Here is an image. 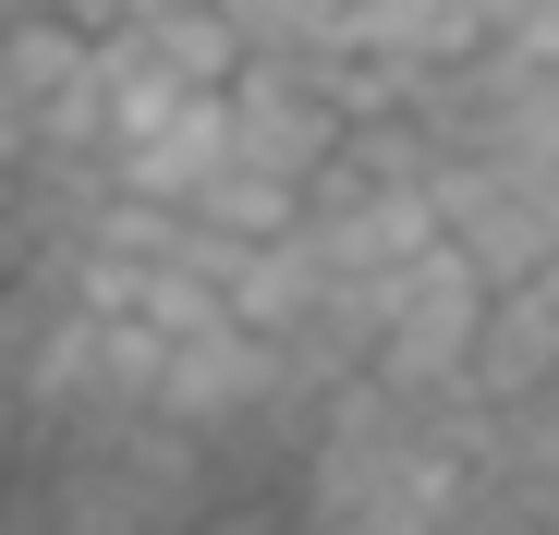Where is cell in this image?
Here are the masks:
<instances>
[{"mask_svg":"<svg viewBox=\"0 0 559 535\" xmlns=\"http://www.w3.org/2000/svg\"><path fill=\"white\" fill-rule=\"evenodd\" d=\"M219 170H231V85L158 98L146 122L110 134V195H146V207H195Z\"/></svg>","mask_w":559,"mask_h":535,"instance_id":"3","label":"cell"},{"mask_svg":"<svg viewBox=\"0 0 559 535\" xmlns=\"http://www.w3.org/2000/svg\"><path fill=\"white\" fill-rule=\"evenodd\" d=\"M0 170H37V98L13 73V37H0Z\"/></svg>","mask_w":559,"mask_h":535,"instance_id":"6","label":"cell"},{"mask_svg":"<svg viewBox=\"0 0 559 535\" xmlns=\"http://www.w3.org/2000/svg\"><path fill=\"white\" fill-rule=\"evenodd\" d=\"M547 231H559V170H547Z\"/></svg>","mask_w":559,"mask_h":535,"instance_id":"10","label":"cell"},{"mask_svg":"<svg viewBox=\"0 0 559 535\" xmlns=\"http://www.w3.org/2000/svg\"><path fill=\"white\" fill-rule=\"evenodd\" d=\"M426 195H438V231L475 255L499 293H511V281H535V268L559 255V231H547V183H535V170H511V158L438 146V158H426Z\"/></svg>","mask_w":559,"mask_h":535,"instance_id":"2","label":"cell"},{"mask_svg":"<svg viewBox=\"0 0 559 535\" xmlns=\"http://www.w3.org/2000/svg\"><path fill=\"white\" fill-rule=\"evenodd\" d=\"M219 13L243 25V49H293V61H317V49L353 25V0H219Z\"/></svg>","mask_w":559,"mask_h":535,"instance_id":"5","label":"cell"},{"mask_svg":"<svg viewBox=\"0 0 559 535\" xmlns=\"http://www.w3.org/2000/svg\"><path fill=\"white\" fill-rule=\"evenodd\" d=\"M535 293H547V305H559V255H547V268H535Z\"/></svg>","mask_w":559,"mask_h":535,"instance_id":"9","label":"cell"},{"mask_svg":"<svg viewBox=\"0 0 559 535\" xmlns=\"http://www.w3.org/2000/svg\"><path fill=\"white\" fill-rule=\"evenodd\" d=\"M487 268L462 255L450 231L390 281V305H378V341H365V366H378L390 390H414V402H450V390H475V329H487Z\"/></svg>","mask_w":559,"mask_h":535,"instance_id":"1","label":"cell"},{"mask_svg":"<svg viewBox=\"0 0 559 535\" xmlns=\"http://www.w3.org/2000/svg\"><path fill=\"white\" fill-rule=\"evenodd\" d=\"M450 535H462V523H450Z\"/></svg>","mask_w":559,"mask_h":535,"instance_id":"11","label":"cell"},{"mask_svg":"<svg viewBox=\"0 0 559 535\" xmlns=\"http://www.w3.org/2000/svg\"><path fill=\"white\" fill-rule=\"evenodd\" d=\"M559 390V305L535 281L487 293V329H475V402H535Z\"/></svg>","mask_w":559,"mask_h":535,"instance_id":"4","label":"cell"},{"mask_svg":"<svg viewBox=\"0 0 559 535\" xmlns=\"http://www.w3.org/2000/svg\"><path fill=\"white\" fill-rule=\"evenodd\" d=\"M25 426H37V414H25V390L0 378V463H13V438H25Z\"/></svg>","mask_w":559,"mask_h":535,"instance_id":"8","label":"cell"},{"mask_svg":"<svg viewBox=\"0 0 559 535\" xmlns=\"http://www.w3.org/2000/svg\"><path fill=\"white\" fill-rule=\"evenodd\" d=\"M25 255V170H0V268Z\"/></svg>","mask_w":559,"mask_h":535,"instance_id":"7","label":"cell"}]
</instances>
